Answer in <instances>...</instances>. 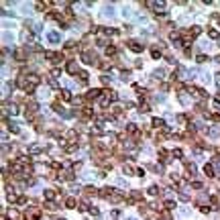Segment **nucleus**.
<instances>
[{"label":"nucleus","instance_id":"nucleus-1","mask_svg":"<svg viewBox=\"0 0 220 220\" xmlns=\"http://www.w3.org/2000/svg\"><path fill=\"white\" fill-rule=\"evenodd\" d=\"M187 92L196 98V100H206L208 98V94H206V90L198 88V86H187Z\"/></svg>","mask_w":220,"mask_h":220},{"label":"nucleus","instance_id":"nucleus-2","mask_svg":"<svg viewBox=\"0 0 220 220\" xmlns=\"http://www.w3.org/2000/svg\"><path fill=\"white\" fill-rule=\"evenodd\" d=\"M39 216H41V208L39 206H33V208L25 210V214H23L25 220H39Z\"/></svg>","mask_w":220,"mask_h":220},{"label":"nucleus","instance_id":"nucleus-3","mask_svg":"<svg viewBox=\"0 0 220 220\" xmlns=\"http://www.w3.org/2000/svg\"><path fill=\"white\" fill-rule=\"evenodd\" d=\"M82 59H84V63H88V65H98V61H96V53L84 51V53H82Z\"/></svg>","mask_w":220,"mask_h":220},{"label":"nucleus","instance_id":"nucleus-4","mask_svg":"<svg viewBox=\"0 0 220 220\" xmlns=\"http://www.w3.org/2000/svg\"><path fill=\"white\" fill-rule=\"evenodd\" d=\"M45 57H49V61H53V63H61L63 61V53H55V51H47Z\"/></svg>","mask_w":220,"mask_h":220},{"label":"nucleus","instance_id":"nucleus-5","mask_svg":"<svg viewBox=\"0 0 220 220\" xmlns=\"http://www.w3.org/2000/svg\"><path fill=\"white\" fill-rule=\"evenodd\" d=\"M127 47H129V49H131V51H134V53H141V51H143V49H145V45L143 43H139V41H127Z\"/></svg>","mask_w":220,"mask_h":220},{"label":"nucleus","instance_id":"nucleus-6","mask_svg":"<svg viewBox=\"0 0 220 220\" xmlns=\"http://www.w3.org/2000/svg\"><path fill=\"white\" fill-rule=\"evenodd\" d=\"M43 198H45V202H53L55 198H59V194H57V192H53V190H45Z\"/></svg>","mask_w":220,"mask_h":220},{"label":"nucleus","instance_id":"nucleus-7","mask_svg":"<svg viewBox=\"0 0 220 220\" xmlns=\"http://www.w3.org/2000/svg\"><path fill=\"white\" fill-rule=\"evenodd\" d=\"M6 218L8 220H18L21 218V214H18L16 208H10V210H6Z\"/></svg>","mask_w":220,"mask_h":220},{"label":"nucleus","instance_id":"nucleus-8","mask_svg":"<svg viewBox=\"0 0 220 220\" xmlns=\"http://www.w3.org/2000/svg\"><path fill=\"white\" fill-rule=\"evenodd\" d=\"M84 194H86V198H90V196H98L100 192H98L94 185H86V187H84Z\"/></svg>","mask_w":220,"mask_h":220},{"label":"nucleus","instance_id":"nucleus-9","mask_svg":"<svg viewBox=\"0 0 220 220\" xmlns=\"http://www.w3.org/2000/svg\"><path fill=\"white\" fill-rule=\"evenodd\" d=\"M151 125H153V129H155V131H159V129H165V122H163V118H153V120H151Z\"/></svg>","mask_w":220,"mask_h":220},{"label":"nucleus","instance_id":"nucleus-10","mask_svg":"<svg viewBox=\"0 0 220 220\" xmlns=\"http://www.w3.org/2000/svg\"><path fill=\"white\" fill-rule=\"evenodd\" d=\"M169 155H171L169 151H165V149H159V161H161V163H167V161H169Z\"/></svg>","mask_w":220,"mask_h":220},{"label":"nucleus","instance_id":"nucleus-11","mask_svg":"<svg viewBox=\"0 0 220 220\" xmlns=\"http://www.w3.org/2000/svg\"><path fill=\"white\" fill-rule=\"evenodd\" d=\"M63 206H65V208H76V206H80V204L76 202V198H74V196H69V198H65Z\"/></svg>","mask_w":220,"mask_h":220},{"label":"nucleus","instance_id":"nucleus-12","mask_svg":"<svg viewBox=\"0 0 220 220\" xmlns=\"http://www.w3.org/2000/svg\"><path fill=\"white\" fill-rule=\"evenodd\" d=\"M185 175L187 177L196 175V165H194V163H185Z\"/></svg>","mask_w":220,"mask_h":220},{"label":"nucleus","instance_id":"nucleus-13","mask_svg":"<svg viewBox=\"0 0 220 220\" xmlns=\"http://www.w3.org/2000/svg\"><path fill=\"white\" fill-rule=\"evenodd\" d=\"M204 173H206V177H214L216 173H214V165L212 163H206L204 165Z\"/></svg>","mask_w":220,"mask_h":220},{"label":"nucleus","instance_id":"nucleus-14","mask_svg":"<svg viewBox=\"0 0 220 220\" xmlns=\"http://www.w3.org/2000/svg\"><path fill=\"white\" fill-rule=\"evenodd\" d=\"M122 173H127V175H137V169H134L132 165H129V163H125V165H122Z\"/></svg>","mask_w":220,"mask_h":220},{"label":"nucleus","instance_id":"nucleus-15","mask_svg":"<svg viewBox=\"0 0 220 220\" xmlns=\"http://www.w3.org/2000/svg\"><path fill=\"white\" fill-rule=\"evenodd\" d=\"M67 74H71V76H74V74H80V69H78V63H76V61H69V63H67Z\"/></svg>","mask_w":220,"mask_h":220},{"label":"nucleus","instance_id":"nucleus-16","mask_svg":"<svg viewBox=\"0 0 220 220\" xmlns=\"http://www.w3.org/2000/svg\"><path fill=\"white\" fill-rule=\"evenodd\" d=\"M27 151H29V155H37V153H41V151H43V147H41V145H31Z\"/></svg>","mask_w":220,"mask_h":220},{"label":"nucleus","instance_id":"nucleus-17","mask_svg":"<svg viewBox=\"0 0 220 220\" xmlns=\"http://www.w3.org/2000/svg\"><path fill=\"white\" fill-rule=\"evenodd\" d=\"M127 132H129V134H134V137L139 139V127H137V125H127Z\"/></svg>","mask_w":220,"mask_h":220},{"label":"nucleus","instance_id":"nucleus-18","mask_svg":"<svg viewBox=\"0 0 220 220\" xmlns=\"http://www.w3.org/2000/svg\"><path fill=\"white\" fill-rule=\"evenodd\" d=\"M187 33H190V37H192V39H196V37L202 33V29H200V27H192V31H187Z\"/></svg>","mask_w":220,"mask_h":220},{"label":"nucleus","instance_id":"nucleus-19","mask_svg":"<svg viewBox=\"0 0 220 220\" xmlns=\"http://www.w3.org/2000/svg\"><path fill=\"white\" fill-rule=\"evenodd\" d=\"M106 55L114 57V55H116V47H114V45H108V47H106Z\"/></svg>","mask_w":220,"mask_h":220},{"label":"nucleus","instance_id":"nucleus-20","mask_svg":"<svg viewBox=\"0 0 220 220\" xmlns=\"http://www.w3.org/2000/svg\"><path fill=\"white\" fill-rule=\"evenodd\" d=\"M151 57H153V59H161V51H159L157 47H153V49H151Z\"/></svg>","mask_w":220,"mask_h":220},{"label":"nucleus","instance_id":"nucleus-21","mask_svg":"<svg viewBox=\"0 0 220 220\" xmlns=\"http://www.w3.org/2000/svg\"><path fill=\"white\" fill-rule=\"evenodd\" d=\"M61 98H63L65 102H69V100H74V98H71V94H69V90H61Z\"/></svg>","mask_w":220,"mask_h":220},{"label":"nucleus","instance_id":"nucleus-22","mask_svg":"<svg viewBox=\"0 0 220 220\" xmlns=\"http://www.w3.org/2000/svg\"><path fill=\"white\" fill-rule=\"evenodd\" d=\"M139 110H141V112H149V110H151L149 102H141V104H139Z\"/></svg>","mask_w":220,"mask_h":220},{"label":"nucleus","instance_id":"nucleus-23","mask_svg":"<svg viewBox=\"0 0 220 220\" xmlns=\"http://www.w3.org/2000/svg\"><path fill=\"white\" fill-rule=\"evenodd\" d=\"M149 194H151V196H159V194H161V187H157V185H151V187H149Z\"/></svg>","mask_w":220,"mask_h":220},{"label":"nucleus","instance_id":"nucleus-24","mask_svg":"<svg viewBox=\"0 0 220 220\" xmlns=\"http://www.w3.org/2000/svg\"><path fill=\"white\" fill-rule=\"evenodd\" d=\"M8 129H10V132H14V134H18V132H21V129H18V125H16V122H10V125H8Z\"/></svg>","mask_w":220,"mask_h":220},{"label":"nucleus","instance_id":"nucleus-25","mask_svg":"<svg viewBox=\"0 0 220 220\" xmlns=\"http://www.w3.org/2000/svg\"><path fill=\"white\" fill-rule=\"evenodd\" d=\"M171 155H173L175 159H183V151H181V149H173V151H171Z\"/></svg>","mask_w":220,"mask_h":220},{"label":"nucleus","instance_id":"nucleus-26","mask_svg":"<svg viewBox=\"0 0 220 220\" xmlns=\"http://www.w3.org/2000/svg\"><path fill=\"white\" fill-rule=\"evenodd\" d=\"M49 41H53V43H57V41H61V37H59V33H49Z\"/></svg>","mask_w":220,"mask_h":220},{"label":"nucleus","instance_id":"nucleus-27","mask_svg":"<svg viewBox=\"0 0 220 220\" xmlns=\"http://www.w3.org/2000/svg\"><path fill=\"white\" fill-rule=\"evenodd\" d=\"M208 59H210V57H208V55H204V53H200V55L196 57V61H198V63H206Z\"/></svg>","mask_w":220,"mask_h":220},{"label":"nucleus","instance_id":"nucleus-28","mask_svg":"<svg viewBox=\"0 0 220 220\" xmlns=\"http://www.w3.org/2000/svg\"><path fill=\"white\" fill-rule=\"evenodd\" d=\"M55 208H57V204H55V202H45V210H49V212H53Z\"/></svg>","mask_w":220,"mask_h":220},{"label":"nucleus","instance_id":"nucleus-29","mask_svg":"<svg viewBox=\"0 0 220 220\" xmlns=\"http://www.w3.org/2000/svg\"><path fill=\"white\" fill-rule=\"evenodd\" d=\"M59 76H61V69L59 67H53L51 69V78H59Z\"/></svg>","mask_w":220,"mask_h":220},{"label":"nucleus","instance_id":"nucleus-30","mask_svg":"<svg viewBox=\"0 0 220 220\" xmlns=\"http://www.w3.org/2000/svg\"><path fill=\"white\" fill-rule=\"evenodd\" d=\"M161 218L163 220H171V212H169V210H163V212H161Z\"/></svg>","mask_w":220,"mask_h":220},{"label":"nucleus","instance_id":"nucleus-31","mask_svg":"<svg viewBox=\"0 0 220 220\" xmlns=\"http://www.w3.org/2000/svg\"><path fill=\"white\" fill-rule=\"evenodd\" d=\"M163 206H165V210H171V208L175 206V202H173V200H167V202H165Z\"/></svg>","mask_w":220,"mask_h":220},{"label":"nucleus","instance_id":"nucleus-32","mask_svg":"<svg viewBox=\"0 0 220 220\" xmlns=\"http://www.w3.org/2000/svg\"><path fill=\"white\" fill-rule=\"evenodd\" d=\"M78 208H80V212H86V210H90V208H88V202H80V206H78Z\"/></svg>","mask_w":220,"mask_h":220},{"label":"nucleus","instance_id":"nucleus-33","mask_svg":"<svg viewBox=\"0 0 220 220\" xmlns=\"http://www.w3.org/2000/svg\"><path fill=\"white\" fill-rule=\"evenodd\" d=\"M208 134H210V137H218L220 132H218V129H214V127H212V129H208Z\"/></svg>","mask_w":220,"mask_h":220},{"label":"nucleus","instance_id":"nucleus-34","mask_svg":"<svg viewBox=\"0 0 220 220\" xmlns=\"http://www.w3.org/2000/svg\"><path fill=\"white\" fill-rule=\"evenodd\" d=\"M208 35H210L212 39H218V31H216V29H210V31H208Z\"/></svg>","mask_w":220,"mask_h":220},{"label":"nucleus","instance_id":"nucleus-35","mask_svg":"<svg viewBox=\"0 0 220 220\" xmlns=\"http://www.w3.org/2000/svg\"><path fill=\"white\" fill-rule=\"evenodd\" d=\"M90 214H92V216H98V214H100V210H98V208H94V206H90Z\"/></svg>","mask_w":220,"mask_h":220},{"label":"nucleus","instance_id":"nucleus-36","mask_svg":"<svg viewBox=\"0 0 220 220\" xmlns=\"http://www.w3.org/2000/svg\"><path fill=\"white\" fill-rule=\"evenodd\" d=\"M155 76H157V78H165V69H157Z\"/></svg>","mask_w":220,"mask_h":220},{"label":"nucleus","instance_id":"nucleus-37","mask_svg":"<svg viewBox=\"0 0 220 220\" xmlns=\"http://www.w3.org/2000/svg\"><path fill=\"white\" fill-rule=\"evenodd\" d=\"M192 187H194V190H202V183H200V181H192Z\"/></svg>","mask_w":220,"mask_h":220},{"label":"nucleus","instance_id":"nucleus-38","mask_svg":"<svg viewBox=\"0 0 220 220\" xmlns=\"http://www.w3.org/2000/svg\"><path fill=\"white\" fill-rule=\"evenodd\" d=\"M27 202H29V200H27L25 196H18V206H23V204H27Z\"/></svg>","mask_w":220,"mask_h":220},{"label":"nucleus","instance_id":"nucleus-39","mask_svg":"<svg viewBox=\"0 0 220 220\" xmlns=\"http://www.w3.org/2000/svg\"><path fill=\"white\" fill-rule=\"evenodd\" d=\"M102 84H110V76H102Z\"/></svg>","mask_w":220,"mask_h":220},{"label":"nucleus","instance_id":"nucleus-40","mask_svg":"<svg viewBox=\"0 0 220 220\" xmlns=\"http://www.w3.org/2000/svg\"><path fill=\"white\" fill-rule=\"evenodd\" d=\"M137 175L143 177V175H145V169H143V167H139V169H137Z\"/></svg>","mask_w":220,"mask_h":220},{"label":"nucleus","instance_id":"nucleus-41","mask_svg":"<svg viewBox=\"0 0 220 220\" xmlns=\"http://www.w3.org/2000/svg\"><path fill=\"white\" fill-rule=\"evenodd\" d=\"M200 210H202V212H204V214H208V212H210V206H202V208H200Z\"/></svg>","mask_w":220,"mask_h":220},{"label":"nucleus","instance_id":"nucleus-42","mask_svg":"<svg viewBox=\"0 0 220 220\" xmlns=\"http://www.w3.org/2000/svg\"><path fill=\"white\" fill-rule=\"evenodd\" d=\"M216 82L220 84V71H216Z\"/></svg>","mask_w":220,"mask_h":220},{"label":"nucleus","instance_id":"nucleus-43","mask_svg":"<svg viewBox=\"0 0 220 220\" xmlns=\"http://www.w3.org/2000/svg\"><path fill=\"white\" fill-rule=\"evenodd\" d=\"M216 61H218V63H220V55H216Z\"/></svg>","mask_w":220,"mask_h":220}]
</instances>
